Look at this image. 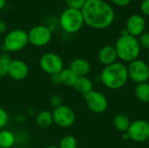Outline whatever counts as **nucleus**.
Wrapping results in <instances>:
<instances>
[{"mask_svg":"<svg viewBox=\"0 0 149 148\" xmlns=\"http://www.w3.org/2000/svg\"><path fill=\"white\" fill-rule=\"evenodd\" d=\"M127 133L134 142H145L149 140V123L144 120H137L130 124Z\"/></svg>","mask_w":149,"mask_h":148,"instance_id":"obj_10","label":"nucleus"},{"mask_svg":"<svg viewBox=\"0 0 149 148\" xmlns=\"http://www.w3.org/2000/svg\"><path fill=\"white\" fill-rule=\"evenodd\" d=\"M51 80H52V82L54 84V85H61L62 83H61V79H60V75H59V73H58V74H54V75H52L51 76Z\"/></svg>","mask_w":149,"mask_h":148,"instance_id":"obj_30","label":"nucleus"},{"mask_svg":"<svg viewBox=\"0 0 149 148\" xmlns=\"http://www.w3.org/2000/svg\"><path fill=\"white\" fill-rule=\"evenodd\" d=\"M98 58H99L100 62L102 65H104L105 66H107L115 63L118 58V56H117L114 46L105 45L100 50Z\"/></svg>","mask_w":149,"mask_h":148,"instance_id":"obj_14","label":"nucleus"},{"mask_svg":"<svg viewBox=\"0 0 149 148\" xmlns=\"http://www.w3.org/2000/svg\"><path fill=\"white\" fill-rule=\"evenodd\" d=\"M135 96L142 103H149V83L138 84L135 87Z\"/></svg>","mask_w":149,"mask_h":148,"instance_id":"obj_20","label":"nucleus"},{"mask_svg":"<svg viewBox=\"0 0 149 148\" xmlns=\"http://www.w3.org/2000/svg\"><path fill=\"white\" fill-rule=\"evenodd\" d=\"M148 81H149V80H148Z\"/></svg>","mask_w":149,"mask_h":148,"instance_id":"obj_37","label":"nucleus"},{"mask_svg":"<svg viewBox=\"0 0 149 148\" xmlns=\"http://www.w3.org/2000/svg\"><path fill=\"white\" fill-rule=\"evenodd\" d=\"M6 31H7V24L3 21L0 20V35L6 33Z\"/></svg>","mask_w":149,"mask_h":148,"instance_id":"obj_31","label":"nucleus"},{"mask_svg":"<svg viewBox=\"0 0 149 148\" xmlns=\"http://www.w3.org/2000/svg\"><path fill=\"white\" fill-rule=\"evenodd\" d=\"M141 10L144 15L149 17V0H143L141 4Z\"/></svg>","mask_w":149,"mask_h":148,"instance_id":"obj_28","label":"nucleus"},{"mask_svg":"<svg viewBox=\"0 0 149 148\" xmlns=\"http://www.w3.org/2000/svg\"><path fill=\"white\" fill-rule=\"evenodd\" d=\"M9 122V115L7 113V112L0 107V129L3 128Z\"/></svg>","mask_w":149,"mask_h":148,"instance_id":"obj_27","label":"nucleus"},{"mask_svg":"<svg viewBox=\"0 0 149 148\" xmlns=\"http://www.w3.org/2000/svg\"><path fill=\"white\" fill-rule=\"evenodd\" d=\"M84 18L81 10L66 8L59 17V24L64 31L76 33L84 25Z\"/></svg>","mask_w":149,"mask_h":148,"instance_id":"obj_4","label":"nucleus"},{"mask_svg":"<svg viewBox=\"0 0 149 148\" xmlns=\"http://www.w3.org/2000/svg\"><path fill=\"white\" fill-rule=\"evenodd\" d=\"M130 124L131 122L129 120V118L125 114L120 113L113 118V126L118 131L121 133H127L130 126Z\"/></svg>","mask_w":149,"mask_h":148,"instance_id":"obj_19","label":"nucleus"},{"mask_svg":"<svg viewBox=\"0 0 149 148\" xmlns=\"http://www.w3.org/2000/svg\"><path fill=\"white\" fill-rule=\"evenodd\" d=\"M45 148H58V147H55V146H49V147H46Z\"/></svg>","mask_w":149,"mask_h":148,"instance_id":"obj_33","label":"nucleus"},{"mask_svg":"<svg viewBox=\"0 0 149 148\" xmlns=\"http://www.w3.org/2000/svg\"><path fill=\"white\" fill-rule=\"evenodd\" d=\"M128 77L134 83L141 84L149 80V65L143 60L135 59L127 66Z\"/></svg>","mask_w":149,"mask_h":148,"instance_id":"obj_8","label":"nucleus"},{"mask_svg":"<svg viewBox=\"0 0 149 148\" xmlns=\"http://www.w3.org/2000/svg\"><path fill=\"white\" fill-rule=\"evenodd\" d=\"M36 123L41 128H49L54 122H53V116L52 112L48 110L40 111L36 116Z\"/></svg>","mask_w":149,"mask_h":148,"instance_id":"obj_17","label":"nucleus"},{"mask_svg":"<svg viewBox=\"0 0 149 148\" xmlns=\"http://www.w3.org/2000/svg\"><path fill=\"white\" fill-rule=\"evenodd\" d=\"M86 2V0H65L67 8L79 10H82Z\"/></svg>","mask_w":149,"mask_h":148,"instance_id":"obj_24","label":"nucleus"},{"mask_svg":"<svg viewBox=\"0 0 149 148\" xmlns=\"http://www.w3.org/2000/svg\"><path fill=\"white\" fill-rule=\"evenodd\" d=\"M53 122L59 127L68 128L72 126L76 120L74 111L68 106L62 105L57 107L52 112Z\"/></svg>","mask_w":149,"mask_h":148,"instance_id":"obj_9","label":"nucleus"},{"mask_svg":"<svg viewBox=\"0 0 149 148\" xmlns=\"http://www.w3.org/2000/svg\"><path fill=\"white\" fill-rule=\"evenodd\" d=\"M29 44L37 47H43L47 45L52 38V32L49 26L35 25L28 32Z\"/></svg>","mask_w":149,"mask_h":148,"instance_id":"obj_6","label":"nucleus"},{"mask_svg":"<svg viewBox=\"0 0 149 148\" xmlns=\"http://www.w3.org/2000/svg\"><path fill=\"white\" fill-rule=\"evenodd\" d=\"M49 1H51V0H49Z\"/></svg>","mask_w":149,"mask_h":148,"instance_id":"obj_36","label":"nucleus"},{"mask_svg":"<svg viewBox=\"0 0 149 148\" xmlns=\"http://www.w3.org/2000/svg\"><path fill=\"white\" fill-rule=\"evenodd\" d=\"M11 61L12 59L9 54L3 53L0 55V75L2 77L8 75V71Z\"/></svg>","mask_w":149,"mask_h":148,"instance_id":"obj_22","label":"nucleus"},{"mask_svg":"<svg viewBox=\"0 0 149 148\" xmlns=\"http://www.w3.org/2000/svg\"><path fill=\"white\" fill-rule=\"evenodd\" d=\"M59 75L61 79V83L63 85H65V86H69V87L74 86V84L78 77L69 68H64L59 73Z\"/></svg>","mask_w":149,"mask_h":148,"instance_id":"obj_21","label":"nucleus"},{"mask_svg":"<svg viewBox=\"0 0 149 148\" xmlns=\"http://www.w3.org/2000/svg\"><path fill=\"white\" fill-rule=\"evenodd\" d=\"M69 69L79 78L86 76L91 70L90 63L84 58H75L70 63Z\"/></svg>","mask_w":149,"mask_h":148,"instance_id":"obj_15","label":"nucleus"},{"mask_svg":"<svg viewBox=\"0 0 149 148\" xmlns=\"http://www.w3.org/2000/svg\"><path fill=\"white\" fill-rule=\"evenodd\" d=\"M6 4V0H0V10H2Z\"/></svg>","mask_w":149,"mask_h":148,"instance_id":"obj_32","label":"nucleus"},{"mask_svg":"<svg viewBox=\"0 0 149 148\" xmlns=\"http://www.w3.org/2000/svg\"><path fill=\"white\" fill-rule=\"evenodd\" d=\"M50 105L55 109L57 107H59L63 105V99L62 97L58 94H53L51 96L50 99H49Z\"/></svg>","mask_w":149,"mask_h":148,"instance_id":"obj_25","label":"nucleus"},{"mask_svg":"<svg viewBox=\"0 0 149 148\" xmlns=\"http://www.w3.org/2000/svg\"><path fill=\"white\" fill-rule=\"evenodd\" d=\"M87 107L94 113H102L107 111L108 107V100L107 97L95 90L84 96Z\"/></svg>","mask_w":149,"mask_h":148,"instance_id":"obj_11","label":"nucleus"},{"mask_svg":"<svg viewBox=\"0 0 149 148\" xmlns=\"http://www.w3.org/2000/svg\"><path fill=\"white\" fill-rule=\"evenodd\" d=\"M29 44L27 31L21 29H15L6 33L3 48L7 52H17L24 49Z\"/></svg>","mask_w":149,"mask_h":148,"instance_id":"obj_5","label":"nucleus"},{"mask_svg":"<svg viewBox=\"0 0 149 148\" xmlns=\"http://www.w3.org/2000/svg\"><path fill=\"white\" fill-rule=\"evenodd\" d=\"M0 148H1V147H0Z\"/></svg>","mask_w":149,"mask_h":148,"instance_id":"obj_38","label":"nucleus"},{"mask_svg":"<svg viewBox=\"0 0 149 148\" xmlns=\"http://www.w3.org/2000/svg\"><path fill=\"white\" fill-rule=\"evenodd\" d=\"M8 75L10 79L17 81L24 80L29 75V66L21 59H12L9 67Z\"/></svg>","mask_w":149,"mask_h":148,"instance_id":"obj_12","label":"nucleus"},{"mask_svg":"<svg viewBox=\"0 0 149 148\" xmlns=\"http://www.w3.org/2000/svg\"><path fill=\"white\" fill-rule=\"evenodd\" d=\"M16 143V136L10 130L0 131V147L11 148Z\"/></svg>","mask_w":149,"mask_h":148,"instance_id":"obj_18","label":"nucleus"},{"mask_svg":"<svg viewBox=\"0 0 149 148\" xmlns=\"http://www.w3.org/2000/svg\"><path fill=\"white\" fill-rule=\"evenodd\" d=\"M75 90L77 92H79V93L83 94L84 96L87 93H89L90 92H92L93 90V84L92 82V80L87 78L86 76L85 77H79L74 84Z\"/></svg>","mask_w":149,"mask_h":148,"instance_id":"obj_16","label":"nucleus"},{"mask_svg":"<svg viewBox=\"0 0 149 148\" xmlns=\"http://www.w3.org/2000/svg\"><path fill=\"white\" fill-rule=\"evenodd\" d=\"M39 65L42 71L52 76L61 72V71L64 69V61L57 53L47 52L41 57L39 60Z\"/></svg>","mask_w":149,"mask_h":148,"instance_id":"obj_7","label":"nucleus"},{"mask_svg":"<svg viewBox=\"0 0 149 148\" xmlns=\"http://www.w3.org/2000/svg\"><path fill=\"white\" fill-rule=\"evenodd\" d=\"M114 48L118 58L123 62L131 63L132 61L138 59L141 47L137 38L131 35H125L120 36L117 39Z\"/></svg>","mask_w":149,"mask_h":148,"instance_id":"obj_3","label":"nucleus"},{"mask_svg":"<svg viewBox=\"0 0 149 148\" xmlns=\"http://www.w3.org/2000/svg\"><path fill=\"white\" fill-rule=\"evenodd\" d=\"M127 66L120 62H115L105 66L100 74V80L103 85L111 90H118L123 87L127 82Z\"/></svg>","mask_w":149,"mask_h":148,"instance_id":"obj_2","label":"nucleus"},{"mask_svg":"<svg viewBox=\"0 0 149 148\" xmlns=\"http://www.w3.org/2000/svg\"><path fill=\"white\" fill-rule=\"evenodd\" d=\"M1 80H2V76L0 75V83H1Z\"/></svg>","mask_w":149,"mask_h":148,"instance_id":"obj_35","label":"nucleus"},{"mask_svg":"<svg viewBox=\"0 0 149 148\" xmlns=\"http://www.w3.org/2000/svg\"><path fill=\"white\" fill-rule=\"evenodd\" d=\"M141 47L149 50V32H143L138 38Z\"/></svg>","mask_w":149,"mask_h":148,"instance_id":"obj_26","label":"nucleus"},{"mask_svg":"<svg viewBox=\"0 0 149 148\" xmlns=\"http://www.w3.org/2000/svg\"><path fill=\"white\" fill-rule=\"evenodd\" d=\"M126 25V30L127 31L128 34L137 38L144 32L146 28V21L141 15L134 14L129 17Z\"/></svg>","mask_w":149,"mask_h":148,"instance_id":"obj_13","label":"nucleus"},{"mask_svg":"<svg viewBox=\"0 0 149 148\" xmlns=\"http://www.w3.org/2000/svg\"><path fill=\"white\" fill-rule=\"evenodd\" d=\"M77 146L78 142L75 137L72 135H65L60 140L58 148H77Z\"/></svg>","mask_w":149,"mask_h":148,"instance_id":"obj_23","label":"nucleus"},{"mask_svg":"<svg viewBox=\"0 0 149 148\" xmlns=\"http://www.w3.org/2000/svg\"><path fill=\"white\" fill-rule=\"evenodd\" d=\"M148 65H149V51H148Z\"/></svg>","mask_w":149,"mask_h":148,"instance_id":"obj_34","label":"nucleus"},{"mask_svg":"<svg viewBox=\"0 0 149 148\" xmlns=\"http://www.w3.org/2000/svg\"><path fill=\"white\" fill-rule=\"evenodd\" d=\"M117 6H127L130 3L131 0H111Z\"/></svg>","mask_w":149,"mask_h":148,"instance_id":"obj_29","label":"nucleus"},{"mask_svg":"<svg viewBox=\"0 0 149 148\" xmlns=\"http://www.w3.org/2000/svg\"><path fill=\"white\" fill-rule=\"evenodd\" d=\"M81 12L85 24L95 30L109 27L115 17L113 7L104 0H86Z\"/></svg>","mask_w":149,"mask_h":148,"instance_id":"obj_1","label":"nucleus"}]
</instances>
